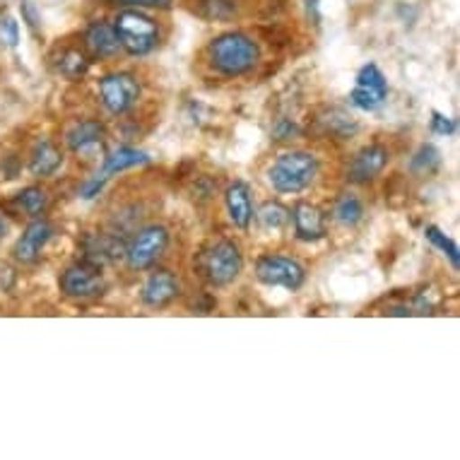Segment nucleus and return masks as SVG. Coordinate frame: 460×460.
Listing matches in <instances>:
<instances>
[{
    "label": "nucleus",
    "instance_id": "423d86ee",
    "mask_svg": "<svg viewBox=\"0 0 460 460\" xmlns=\"http://www.w3.org/2000/svg\"><path fill=\"white\" fill-rule=\"evenodd\" d=\"M104 278H102V268L90 261H80L66 268L61 275V292L68 299L77 302H87V299H97L104 295Z\"/></svg>",
    "mask_w": 460,
    "mask_h": 460
},
{
    "label": "nucleus",
    "instance_id": "2eb2a0df",
    "mask_svg": "<svg viewBox=\"0 0 460 460\" xmlns=\"http://www.w3.org/2000/svg\"><path fill=\"white\" fill-rule=\"evenodd\" d=\"M289 219L295 222V236L299 242H318L328 234L325 226V215L318 210L316 205L299 203L295 205V210L289 212Z\"/></svg>",
    "mask_w": 460,
    "mask_h": 460
},
{
    "label": "nucleus",
    "instance_id": "aec40b11",
    "mask_svg": "<svg viewBox=\"0 0 460 460\" xmlns=\"http://www.w3.org/2000/svg\"><path fill=\"white\" fill-rule=\"evenodd\" d=\"M56 70H58L63 77H68V80H80L83 75H87L90 61H87V56H84L83 51L68 49V51H63L61 56H58Z\"/></svg>",
    "mask_w": 460,
    "mask_h": 460
},
{
    "label": "nucleus",
    "instance_id": "0eeeda50",
    "mask_svg": "<svg viewBox=\"0 0 460 460\" xmlns=\"http://www.w3.org/2000/svg\"><path fill=\"white\" fill-rule=\"evenodd\" d=\"M143 164H150V157H147L145 152L136 150V147H119V150H113L111 155H106L104 164H102V172H97V174L92 176L90 181L83 186V198L84 200H92V198L102 193V189H104L106 181H109L111 176Z\"/></svg>",
    "mask_w": 460,
    "mask_h": 460
},
{
    "label": "nucleus",
    "instance_id": "a211bd4d",
    "mask_svg": "<svg viewBox=\"0 0 460 460\" xmlns=\"http://www.w3.org/2000/svg\"><path fill=\"white\" fill-rule=\"evenodd\" d=\"M104 126L99 121H80L68 130L66 143L75 155H90L92 150H97L104 145Z\"/></svg>",
    "mask_w": 460,
    "mask_h": 460
},
{
    "label": "nucleus",
    "instance_id": "ddd939ff",
    "mask_svg": "<svg viewBox=\"0 0 460 460\" xmlns=\"http://www.w3.org/2000/svg\"><path fill=\"white\" fill-rule=\"evenodd\" d=\"M51 236L53 226L49 225L46 219H34V222L24 229V234L17 239L15 249H13V256H15L17 263H37V258L41 256V251H44V246L49 243Z\"/></svg>",
    "mask_w": 460,
    "mask_h": 460
},
{
    "label": "nucleus",
    "instance_id": "a878e982",
    "mask_svg": "<svg viewBox=\"0 0 460 460\" xmlns=\"http://www.w3.org/2000/svg\"><path fill=\"white\" fill-rule=\"evenodd\" d=\"M116 5L123 8H157V10H169L174 5V0H113Z\"/></svg>",
    "mask_w": 460,
    "mask_h": 460
},
{
    "label": "nucleus",
    "instance_id": "412c9836",
    "mask_svg": "<svg viewBox=\"0 0 460 460\" xmlns=\"http://www.w3.org/2000/svg\"><path fill=\"white\" fill-rule=\"evenodd\" d=\"M15 208L24 215H30V217H39L41 212L46 210V205H49V196H46L44 189H39V186H27L15 196Z\"/></svg>",
    "mask_w": 460,
    "mask_h": 460
},
{
    "label": "nucleus",
    "instance_id": "9d476101",
    "mask_svg": "<svg viewBox=\"0 0 460 460\" xmlns=\"http://www.w3.org/2000/svg\"><path fill=\"white\" fill-rule=\"evenodd\" d=\"M388 97V83H385L384 73L369 63V66H364L359 73H357V83H355V90L349 94V102L355 109L359 111H376L381 109Z\"/></svg>",
    "mask_w": 460,
    "mask_h": 460
},
{
    "label": "nucleus",
    "instance_id": "cd10ccee",
    "mask_svg": "<svg viewBox=\"0 0 460 460\" xmlns=\"http://www.w3.org/2000/svg\"><path fill=\"white\" fill-rule=\"evenodd\" d=\"M0 37L8 46H17L20 41V30H17V22L13 17H5V20H0Z\"/></svg>",
    "mask_w": 460,
    "mask_h": 460
},
{
    "label": "nucleus",
    "instance_id": "c756f323",
    "mask_svg": "<svg viewBox=\"0 0 460 460\" xmlns=\"http://www.w3.org/2000/svg\"><path fill=\"white\" fill-rule=\"evenodd\" d=\"M5 229H8V226H5V222H3V219H0V239H3V236H5Z\"/></svg>",
    "mask_w": 460,
    "mask_h": 460
},
{
    "label": "nucleus",
    "instance_id": "393cba45",
    "mask_svg": "<svg viewBox=\"0 0 460 460\" xmlns=\"http://www.w3.org/2000/svg\"><path fill=\"white\" fill-rule=\"evenodd\" d=\"M258 219H261V225L265 229H272V232H278L282 226L289 222V210L282 208L279 203H265L261 210H258Z\"/></svg>",
    "mask_w": 460,
    "mask_h": 460
},
{
    "label": "nucleus",
    "instance_id": "f03ea898",
    "mask_svg": "<svg viewBox=\"0 0 460 460\" xmlns=\"http://www.w3.org/2000/svg\"><path fill=\"white\" fill-rule=\"evenodd\" d=\"M318 174V159L316 155L304 150L282 152L275 162H272L268 179L270 186L278 193H302L314 183Z\"/></svg>",
    "mask_w": 460,
    "mask_h": 460
},
{
    "label": "nucleus",
    "instance_id": "4be33fe9",
    "mask_svg": "<svg viewBox=\"0 0 460 460\" xmlns=\"http://www.w3.org/2000/svg\"><path fill=\"white\" fill-rule=\"evenodd\" d=\"M335 219L345 226L359 225L364 219V203L355 193H342L335 203Z\"/></svg>",
    "mask_w": 460,
    "mask_h": 460
},
{
    "label": "nucleus",
    "instance_id": "f3484780",
    "mask_svg": "<svg viewBox=\"0 0 460 460\" xmlns=\"http://www.w3.org/2000/svg\"><path fill=\"white\" fill-rule=\"evenodd\" d=\"M225 205L229 219L239 229H249L253 222V203H251V190L243 181H234L225 190Z\"/></svg>",
    "mask_w": 460,
    "mask_h": 460
},
{
    "label": "nucleus",
    "instance_id": "39448f33",
    "mask_svg": "<svg viewBox=\"0 0 460 460\" xmlns=\"http://www.w3.org/2000/svg\"><path fill=\"white\" fill-rule=\"evenodd\" d=\"M166 246H169V232L164 226L150 225L143 226L136 236L126 243V263L130 270H147L152 265L157 263L159 258L164 256Z\"/></svg>",
    "mask_w": 460,
    "mask_h": 460
},
{
    "label": "nucleus",
    "instance_id": "5701e85b",
    "mask_svg": "<svg viewBox=\"0 0 460 460\" xmlns=\"http://www.w3.org/2000/svg\"><path fill=\"white\" fill-rule=\"evenodd\" d=\"M441 164V152L434 145H422L410 159V172L415 176H431Z\"/></svg>",
    "mask_w": 460,
    "mask_h": 460
},
{
    "label": "nucleus",
    "instance_id": "f257e3e1",
    "mask_svg": "<svg viewBox=\"0 0 460 460\" xmlns=\"http://www.w3.org/2000/svg\"><path fill=\"white\" fill-rule=\"evenodd\" d=\"M208 58L219 75L239 77L256 68L261 51L256 41L242 31H226L212 39L208 46Z\"/></svg>",
    "mask_w": 460,
    "mask_h": 460
},
{
    "label": "nucleus",
    "instance_id": "f8f14e48",
    "mask_svg": "<svg viewBox=\"0 0 460 460\" xmlns=\"http://www.w3.org/2000/svg\"><path fill=\"white\" fill-rule=\"evenodd\" d=\"M179 296V279L172 270H155L150 272V278L143 285V292H140V299H143L145 306L150 309H164L169 304L174 302Z\"/></svg>",
    "mask_w": 460,
    "mask_h": 460
},
{
    "label": "nucleus",
    "instance_id": "20e7f679",
    "mask_svg": "<svg viewBox=\"0 0 460 460\" xmlns=\"http://www.w3.org/2000/svg\"><path fill=\"white\" fill-rule=\"evenodd\" d=\"M113 30L121 41V49H126L130 56H147L159 41V30L155 20L137 10H123L121 15L116 17Z\"/></svg>",
    "mask_w": 460,
    "mask_h": 460
},
{
    "label": "nucleus",
    "instance_id": "bb28decb",
    "mask_svg": "<svg viewBox=\"0 0 460 460\" xmlns=\"http://www.w3.org/2000/svg\"><path fill=\"white\" fill-rule=\"evenodd\" d=\"M431 130L437 133V136H453L456 133V121L444 116V113L431 111Z\"/></svg>",
    "mask_w": 460,
    "mask_h": 460
},
{
    "label": "nucleus",
    "instance_id": "b1692460",
    "mask_svg": "<svg viewBox=\"0 0 460 460\" xmlns=\"http://www.w3.org/2000/svg\"><path fill=\"white\" fill-rule=\"evenodd\" d=\"M424 234H427V239L431 242V246H437V249L441 251V253H444L448 261H451L453 270H458V268H460L458 246H456V243H453L451 239H448V236H446L444 232L438 229V226H427V232H424Z\"/></svg>",
    "mask_w": 460,
    "mask_h": 460
},
{
    "label": "nucleus",
    "instance_id": "7ed1b4c3",
    "mask_svg": "<svg viewBox=\"0 0 460 460\" xmlns=\"http://www.w3.org/2000/svg\"><path fill=\"white\" fill-rule=\"evenodd\" d=\"M198 268H200V275L212 287H226L242 275L243 256L234 242L222 239V242H215L200 253Z\"/></svg>",
    "mask_w": 460,
    "mask_h": 460
},
{
    "label": "nucleus",
    "instance_id": "c85d7f7f",
    "mask_svg": "<svg viewBox=\"0 0 460 460\" xmlns=\"http://www.w3.org/2000/svg\"><path fill=\"white\" fill-rule=\"evenodd\" d=\"M296 133H299V128H296L295 123L289 121V119H282V121H278V126L272 128L275 140H289V137H295Z\"/></svg>",
    "mask_w": 460,
    "mask_h": 460
},
{
    "label": "nucleus",
    "instance_id": "6ab92c4d",
    "mask_svg": "<svg viewBox=\"0 0 460 460\" xmlns=\"http://www.w3.org/2000/svg\"><path fill=\"white\" fill-rule=\"evenodd\" d=\"M63 164V152L51 143V140H41L37 147L31 150L30 157V174L37 179H49L53 176Z\"/></svg>",
    "mask_w": 460,
    "mask_h": 460
},
{
    "label": "nucleus",
    "instance_id": "9b49d317",
    "mask_svg": "<svg viewBox=\"0 0 460 460\" xmlns=\"http://www.w3.org/2000/svg\"><path fill=\"white\" fill-rule=\"evenodd\" d=\"M388 164V150L384 145H369L357 152L348 166V179L357 186L371 183Z\"/></svg>",
    "mask_w": 460,
    "mask_h": 460
},
{
    "label": "nucleus",
    "instance_id": "4468645a",
    "mask_svg": "<svg viewBox=\"0 0 460 460\" xmlns=\"http://www.w3.org/2000/svg\"><path fill=\"white\" fill-rule=\"evenodd\" d=\"M84 49L97 61H111V58H116L119 51H121V41L116 37L113 24L92 22L84 30Z\"/></svg>",
    "mask_w": 460,
    "mask_h": 460
},
{
    "label": "nucleus",
    "instance_id": "1a4fd4ad",
    "mask_svg": "<svg viewBox=\"0 0 460 460\" xmlns=\"http://www.w3.org/2000/svg\"><path fill=\"white\" fill-rule=\"evenodd\" d=\"M256 278L268 287H285L289 292H296L306 279V270L295 258L261 256L256 263Z\"/></svg>",
    "mask_w": 460,
    "mask_h": 460
},
{
    "label": "nucleus",
    "instance_id": "dca6fc26",
    "mask_svg": "<svg viewBox=\"0 0 460 460\" xmlns=\"http://www.w3.org/2000/svg\"><path fill=\"white\" fill-rule=\"evenodd\" d=\"M83 261H90L94 265L111 263L116 258H121L126 253V243L119 236L111 234H87L83 239Z\"/></svg>",
    "mask_w": 460,
    "mask_h": 460
},
{
    "label": "nucleus",
    "instance_id": "6e6552de",
    "mask_svg": "<svg viewBox=\"0 0 460 460\" xmlns=\"http://www.w3.org/2000/svg\"><path fill=\"white\" fill-rule=\"evenodd\" d=\"M99 97L113 116H121L136 106L140 97V84L130 73H111L99 80Z\"/></svg>",
    "mask_w": 460,
    "mask_h": 460
}]
</instances>
